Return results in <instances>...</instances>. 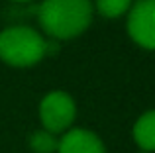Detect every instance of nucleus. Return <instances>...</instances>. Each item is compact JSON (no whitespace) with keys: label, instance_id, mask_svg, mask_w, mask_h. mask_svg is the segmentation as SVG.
I'll use <instances>...</instances> for the list:
<instances>
[{"label":"nucleus","instance_id":"f257e3e1","mask_svg":"<svg viewBox=\"0 0 155 153\" xmlns=\"http://www.w3.org/2000/svg\"><path fill=\"white\" fill-rule=\"evenodd\" d=\"M91 20V0H43L39 6V24L55 39H69L83 34Z\"/></svg>","mask_w":155,"mask_h":153},{"label":"nucleus","instance_id":"f03ea898","mask_svg":"<svg viewBox=\"0 0 155 153\" xmlns=\"http://www.w3.org/2000/svg\"><path fill=\"white\" fill-rule=\"evenodd\" d=\"M45 55V41L28 26H14L0 34V57L14 67H30Z\"/></svg>","mask_w":155,"mask_h":153},{"label":"nucleus","instance_id":"7ed1b4c3","mask_svg":"<svg viewBox=\"0 0 155 153\" xmlns=\"http://www.w3.org/2000/svg\"><path fill=\"white\" fill-rule=\"evenodd\" d=\"M77 116V106L75 100L67 94V92H49L39 104V118L47 132L51 134H59V132L67 130L73 124Z\"/></svg>","mask_w":155,"mask_h":153},{"label":"nucleus","instance_id":"20e7f679","mask_svg":"<svg viewBox=\"0 0 155 153\" xmlns=\"http://www.w3.org/2000/svg\"><path fill=\"white\" fill-rule=\"evenodd\" d=\"M128 31L136 43L155 49V0H137L128 18Z\"/></svg>","mask_w":155,"mask_h":153},{"label":"nucleus","instance_id":"39448f33","mask_svg":"<svg viewBox=\"0 0 155 153\" xmlns=\"http://www.w3.org/2000/svg\"><path fill=\"white\" fill-rule=\"evenodd\" d=\"M59 153H106L104 143L100 142V138L96 134L88 130H71L61 138Z\"/></svg>","mask_w":155,"mask_h":153},{"label":"nucleus","instance_id":"423d86ee","mask_svg":"<svg viewBox=\"0 0 155 153\" xmlns=\"http://www.w3.org/2000/svg\"><path fill=\"white\" fill-rule=\"evenodd\" d=\"M134 139L143 151H155V110L145 112L136 122Z\"/></svg>","mask_w":155,"mask_h":153},{"label":"nucleus","instance_id":"0eeeda50","mask_svg":"<svg viewBox=\"0 0 155 153\" xmlns=\"http://www.w3.org/2000/svg\"><path fill=\"white\" fill-rule=\"evenodd\" d=\"M30 147L35 153H55L57 147H59V142L57 138L47 130H39L34 132L30 138Z\"/></svg>","mask_w":155,"mask_h":153},{"label":"nucleus","instance_id":"6e6552de","mask_svg":"<svg viewBox=\"0 0 155 153\" xmlns=\"http://www.w3.org/2000/svg\"><path fill=\"white\" fill-rule=\"evenodd\" d=\"M132 0H96L98 12L106 18H118L130 8Z\"/></svg>","mask_w":155,"mask_h":153},{"label":"nucleus","instance_id":"1a4fd4ad","mask_svg":"<svg viewBox=\"0 0 155 153\" xmlns=\"http://www.w3.org/2000/svg\"><path fill=\"white\" fill-rule=\"evenodd\" d=\"M18 2H24V0H18Z\"/></svg>","mask_w":155,"mask_h":153}]
</instances>
